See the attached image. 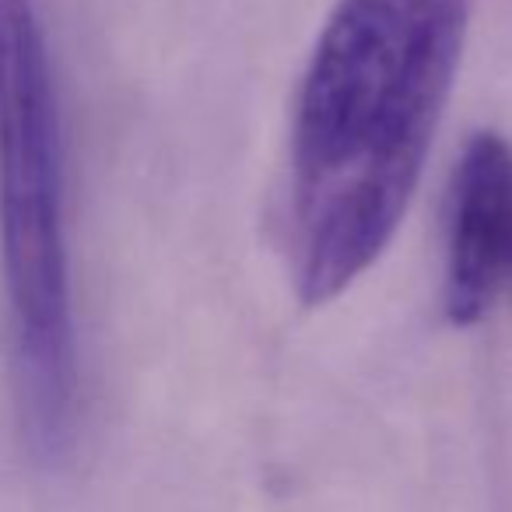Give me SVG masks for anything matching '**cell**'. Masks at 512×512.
Instances as JSON below:
<instances>
[{
  "label": "cell",
  "mask_w": 512,
  "mask_h": 512,
  "mask_svg": "<svg viewBox=\"0 0 512 512\" xmlns=\"http://www.w3.org/2000/svg\"><path fill=\"white\" fill-rule=\"evenodd\" d=\"M474 0H337L295 95L288 260L323 306L390 246L432 151Z\"/></svg>",
  "instance_id": "1"
},
{
  "label": "cell",
  "mask_w": 512,
  "mask_h": 512,
  "mask_svg": "<svg viewBox=\"0 0 512 512\" xmlns=\"http://www.w3.org/2000/svg\"><path fill=\"white\" fill-rule=\"evenodd\" d=\"M502 299H512V144L481 130L446 193L442 313L453 327H474Z\"/></svg>",
  "instance_id": "3"
},
{
  "label": "cell",
  "mask_w": 512,
  "mask_h": 512,
  "mask_svg": "<svg viewBox=\"0 0 512 512\" xmlns=\"http://www.w3.org/2000/svg\"><path fill=\"white\" fill-rule=\"evenodd\" d=\"M64 127L32 0H0V264L15 414L29 453L64 460L81 428L64 200Z\"/></svg>",
  "instance_id": "2"
}]
</instances>
